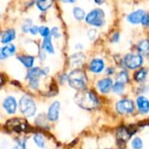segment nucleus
I'll list each match as a JSON object with an SVG mask.
<instances>
[{
  "label": "nucleus",
  "mask_w": 149,
  "mask_h": 149,
  "mask_svg": "<svg viewBox=\"0 0 149 149\" xmlns=\"http://www.w3.org/2000/svg\"><path fill=\"white\" fill-rule=\"evenodd\" d=\"M135 132H136V127H134V126L122 127L119 128V130L117 131V139L121 143H125L131 138V136Z\"/></svg>",
  "instance_id": "obj_6"
},
{
  "label": "nucleus",
  "mask_w": 149,
  "mask_h": 149,
  "mask_svg": "<svg viewBox=\"0 0 149 149\" xmlns=\"http://www.w3.org/2000/svg\"><path fill=\"white\" fill-rule=\"evenodd\" d=\"M137 106L141 113H147L149 110V102L147 98L145 97H139L137 99Z\"/></svg>",
  "instance_id": "obj_16"
},
{
  "label": "nucleus",
  "mask_w": 149,
  "mask_h": 149,
  "mask_svg": "<svg viewBox=\"0 0 149 149\" xmlns=\"http://www.w3.org/2000/svg\"><path fill=\"white\" fill-rule=\"evenodd\" d=\"M74 100L79 107L86 110L94 109L99 105V100L96 95L93 92L86 89L77 93Z\"/></svg>",
  "instance_id": "obj_1"
},
{
  "label": "nucleus",
  "mask_w": 149,
  "mask_h": 149,
  "mask_svg": "<svg viewBox=\"0 0 149 149\" xmlns=\"http://www.w3.org/2000/svg\"><path fill=\"white\" fill-rule=\"evenodd\" d=\"M88 37L90 38V39H94L96 37V31L92 29L88 31Z\"/></svg>",
  "instance_id": "obj_31"
},
{
  "label": "nucleus",
  "mask_w": 149,
  "mask_h": 149,
  "mask_svg": "<svg viewBox=\"0 0 149 149\" xmlns=\"http://www.w3.org/2000/svg\"><path fill=\"white\" fill-rule=\"evenodd\" d=\"M73 14H74V17H76V19L81 20V19L84 18L86 13H85V11H84L83 9H81L79 7H75L73 9Z\"/></svg>",
  "instance_id": "obj_25"
},
{
  "label": "nucleus",
  "mask_w": 149,
  "mask_h": 149,
  "mask_svg": "<svg viewBox=\"0 0 149 149\" xmlns=\"http://www.w3.org/2000/svg\"><path fill=\"white\" fill-rule=\"evenodd\" d=\"M104 17L105 14L101 9H94L86 15V21L92 25L101 26L104 24Z\"/></svg>",
  "instance_id": "obj_5"
},
{
  "label": "nucleus",
  "mask_w": 149,
  "mask_h": 149,
  "mask_svg": "<svg viewBox=\"0 0 149 149\" xmlns=\"http://www.w3.org/2000/svg\"><path fill=\"white\" fill-rule=\"evenodd\" d=\"M118 39H119V33H114V34L113 35L112 41H113V42H116V41H118Z\"/></svg>",
  "instance_id": "obj_36"
},
{
  "label": "nucleus",
  "mask_w": 149,
  "mask_h": 149,
  "mask_svg": "<svg viewBox=\"0 0 149 149\" xmlns=\"http://www.w3.org/2000/svg\"><path fill=\"white\" fill-rule=\"evenodd\" d=\"M149 17H148V14H146L145 16H144V17H143V19H142V21H141V23L143 24H145V25H148L149 23Z\"/></svg>",
  "instance_id": "obj_34"
},
{
  "label": "nucleus",
  "mask_w": 149,
  "mask_h": 149,
  "mask_svg": "<svg viewBox=\"0 0 149 149\" xmlns=\"http://www.w3.org/2000/svg\"><path fill=\"white\" fill-rule=\"evenodd\" d=\"M143 58L139 54H128L125 58V64L130 69H135L141 65Z\"/></svg>",
  "instance_id": "obj_8"
},
{
  "label": "nucleus",
  "mask_w": 149,
  "mask_h": 149,
  "mask_svg": "<svg viewBox=\"0 0 149 149\" xmlns=\"http://www.w3.org/2000/svg\"><path fill=\"white\" fill-rule=\"evenodd\" d=\"M6 127L9 131L14 133H23L28 128V123L25 120L21 118H13L7 121Z\"/></svg>",
  "instance_id": "obj_4"
},
{
  "label": "nucleus",
  "mask_w": 149,
  "mask_h": 149,
  "mask_svg": "<svg viewBox=\"0 0 149 149\" xmlns=\"http://www.w3.org/2000/svg\"><path fill=\"white\" fill-rule=\"evenodd\" d=\"M132 146L134 149H141L143 147V142L139 138V137H136L132 141Z\"/></svg>",
  "instance_id": "obj_27"
},
{
  "label": "nucleus",
  "mask_w": 149,
  "mask_h": 149,
  "mask_svg": "<svg viewBox=\"0 0 149 149\" xmlns=\"http://www.w3.org/2000/svg\"><path fill=\"white\" fill-rule=\"evenodd\" d=\"M113 89V92H114V93H122L123 90H124V86H123V85H120V84H118V83H115Z\"/></svg>",
  "instance_id": "obj_29"
},
{
  "label": "nucleus",
  "mask_w": 149,
  "mask_h": 149,
  "mask_svg": "<svg viewBox=\"0 0 149 149\" xmlns=\"http://www.w3.org/2000/svg\"><path fill=\"white\" fill-rule=\"evenodd\" d=\"M45 74V71L41 70L40 68H32L28 71L27 72V79H29L30 86L32 88H37L38 86V80L41 75Z\"/></svg>",
  "instance_id": "obj_7"
},
{
  "label": "nucleus",
  "mask_w": 149,
  "mask_h": 149,
  "mask_svg": "<svg viewBox=\"0 0 149 149\" xmlns=\"http://www.w3.org/2000/svg\"><path fill=\"white\" fill-rule=\"evenodd\" d=\"M52 34L54 37H56V38L59 37V32H58V30L57 27H54V28L52 30Z\"/></svg>",
  "instance_id": "obj_33"
},
{
  "label": "nucleus",
  "mask_w": 149,
  "mask_h": 149,
  "mask_svg": "<svg viewBox=\"0 0 149 149\" xmlns=\"http://www.w3.org/2000/svg\"><path fill=\"white\" fill-rule=\"evenodd\" d=\"M116 109L120 113H131L134 110V104L131 100H122L117 103Z\"/></svg>",
  "instance_id": "obj_9"
},
{
  "label": "nucleus",
  "mask_w": 149,
  "mask_h": 149,
  "mask_svg": "<svg viewBox=\"0 0 149 149\" xmlns=\"http://www.w3.org/2000/svg\"><path fill=\"white\" fill-rule=\"evenodd\" d=\"M59 109H60V104L58 101L53 102L51 107H49L48 110V119L52 121H55L58 120V114H59Z\"/></svg>",
  "instance_id": "obj_10"
},
{
  "label": "nucleus",
  "mask_w": 149,
  "mask_h": 149,
  "mask_svg": "<svg viewBox=\"0 0 149 149\" xmlns=\"http://www.w3.org/2000/svg\"><path fill=\"white\" fill-rule=\"evenodd\" d=\"M69 84L72 87L77 90H84L87 84V79L85 72L80 69L73 70L68 77Z\"/></svg>",
  "instance_id": "obj_2"
},
{
  "label": "nucleus",
  "mask_w": 149,
  "mask_h": 149,
  "mask_svg": "<svg viewBox=\"0 0 149 149\" xmlns=\"http://www.w3.org/2000/svg\"><path fill=\"white\" fill-rule=\"evenodd\" d=\"M15 38V31L13 29H10L5 31L3 34H2V38H1V42L3 44H7L10 43L11 40H13Z\"/></svg>",
  "instance_id": "obj_18"
},
{
  "label": "nucleus",
  "mask_w": 149,
  "mask_h": 149,
  "mask_svg": "<svg viewBox=\"0 0 149 149\" xmlns=\"http://www.w3.org/2000/svg\"><path fill=\"white\" fill-rule=\"evenodd\" d=\"M31 27V20H27L24 24V25L23 26V31H28L30 30V28Z\"/></svg>",
  "instance_id": "obj_30"
},
{
  "label": "nucleus",
  "mask_w": 149,
  "mask_h": 149,
  "mask_svg": "<svg viewBox=\"0 0 149 149\" xmlns=\"http://www.w3.org/2000/svg\"><path fill=\"white\" fill-rule=\"evenodd\" d=\"M147 73H148V71L146 68H143V69H141L139 70L138 72H136L134 73V79L138 82H141V81H144L146 79V77H147Z\"/></svg>",
  "instance_id": "obj_22"
},
{
  "label": "nucleus",
  "mask_w": 149,
  "mask_h": 149,
  "mask_svg": "<svg viewBox=\"0 0 149 149\" xmlns=\"http://www.w3.org/2000/svg\"><path fill=\"white\" fill-rule=\"evenodd\" d=\"M34 141L39 148H44L45 146V140L44 137L40 134H36L34 136Z\"/></svg>",
  "instance_id": "obj_26"
},
{
  "label": "nucleus",
  "mask_w": 149,
  "mask_h": 149,
  "mask_svg": "<svg viewBox=\"0 0 149 149\" xmlns=\"http://www.w3.org/2000/svg\"><path fill=\"white\" fill-rule=\"evenodd\" d=\"M17 58L26 67H31L34 62V58L31 56H18Z\"/></svg>",
  "instance_id": "obj_19"
},
{
  "label": "nucleus",
  "mask_w": 149,
  "mask_h": 149,
  "mask_svg": "<svg viewBox=\"0 0 149 149\" xmlns=\"http://www.w3.org/2000/svg\"><path fill=\"white\" fill-rule=\"evenodd\" d=\"M98 86H99V89L102 93H108L110 91V89L112 88V86H113V80L110 78L103 79L100 81H99Z\"/></svg>",
  "instance_id": "obj_14"
},
{
  "label": "nucleus",
  "mask_w": 149,
  "mask_h": 149,
  "mask_svg": "<svg viewBox=\"0 0 149 149\" xmlns=\"http://www.w3.org/2000/svg\"><path fill=\"white\" fill-rule=\"evenodd\" d=\"M19 108L21 113L27 117L33 116L36 113V105L34 101L27 96L21 98L19 101Z\"/></svg>",
  "instance_id": "obj_3"
},
{
  "label": "nucleus",
  "mask_w": 149,
  "mask_h": 149,
  "mask_svg": "<svg viewBox=\"0 0 149 149\" xmlns=\"http://www.w3.org/2000/svg\"><path fill=\"white\" fill-rule=\"evenodd\" d=\"M105 64L104 61L100 58H94L91 61L90 64V70L93 72L95 73H99L100 72H102V70L104 69Z\"/></svg>",
  "instance_id": "obj_13"
},
{
  "label": "nucleus",
  "mask_w": 149,
  "mask_h": 149,
  "mask_svg": "<svg viewBox=\"0 0 149 149\" xmlns=\"http://www.w3.org/2000/svg\"><path fill=\"white\" fill-rule=\"evenodd\" d=\"M42 47L45 51L50 52V53H53L54 52V50H53V46H52V44L51 42V38L50 37H47V38H45L44 41H43V45H42Z\"/></svg>",
  "instance_id": "obj_21"
},
{
  "label": "nucleus",
  "mask_w": 149,
  "mask_h": 149,
  "mask_svg": "<svg viewBox=\"0 0 149 149\" xmlns=\"http://www.w3.org/2000/svg\"><path fill=\"white\" fill-rule=\"evenodd\" d=\"M3 77L0 75V86L3 85Z\"/></svg>",
  "instance_id": "obj_37"
},
{
  "label": "nucleus",
  "mask_w": 149,
  "mask_h": 149,
  "mask_svg": "<svg viewBox=\"0 0 149 149\" xmlns=\"http://www.w3.org/2000/svg\"><path fill=\"white\" fill-rule=\"evenodd\" d=\"M85 60H86V57L81 52L74 53L70 58L71 65H73V66H79V65H83L84 62H85Z\"/></svg>",
  "instance_id": "obj_15"
},
{
  "label": "nucleus",
  "mask_w": 149,
  "mask_h": 149,
  "mask_svg": "<svg viewBox=\"0 0 149 149\" xmlns=\"http://www.w3.org/2000/svg\"><path fill=\"white\" fill-rule=\"evenodd\" d=\"M12 149H24V143L22 141H18L17 144Z\"/></svg>",
  "instance_id": "obj_32"
},
{
  "label": "nucleus",
  "mask_w": 149,
  "mask_h": 149,
  "mask_svg": "<svg viewBox=\"0 0 149 149\" xmlns=\"http://www.w3.org/2000/svg\"><path fill=\"white\" fill-rule=\"evenodd\" d=\"M145 15H146V13L144 10H135V11L130 13L127 17V20L132 24H139L142 21Z\"/></svg>",
  "instance_id": "obj_11"
},
{
  "label": "nucleus",
  "mask_w": 149,
  "mask_h": 149,
  "mask_svg": "<svg viewBox=\"0 0 149 149\" xmlns=\"http://www.w3.org/2000/svg\"><path fill=\"white\" fill-rule=\"evenodd\" d=\"M36 3L38 9H40L41 10H46L52 6V1H38Z\"/></svg>",
  "instance_id": "obj_24"
},
{
  "label": "nucleus",
  "mask_w": 149,
  "mask_h": 149,
  "mask_svg": "<svg viewBox=\"0 0 149 149\" xmlns=\"http://www.w3.org/2000/svg\"><path fill=\"white\" fill-rule=\"evenodd\" d=\"M148 40H143V41H141L139 45H138V51L142 54V55H145L147 56L148 53Z\"/></svg>",
  "instance_id": "obj_23"
},
{
  "label": "nucleus",
  "mask_w": 149,
  "mask_h": 149,
  "mask_svg": "<svg viewBox=\"0 0 149 149\" xmlns=\"http://www.w3.org/2000/svg\"><path fill=\"white\" fill-rule=\"evenodd\" d=\"M29 31H31V33H32L33 35H35V34L38 32V27H37V26H32V27L30 28Z\"/></svg>",
  "instance_id": "obj_35"
},
{
  "label": "nucleus",
  "mask_w": 149,
  "mask_h": 149,
  "mask_svg": "<svg viewBox=\"0 0 149 149\" xmlns=\"http://www.w3.org/2000/svg\"><path fill=\"white\" fill-rule=\"evenodd\" d=\"M38 31H39V33L41 34V36H43L44 38L49 37L50 30L48 29V27H46V26H41V27L38 28Z\"/></svg>",
  "instance_id": "obj_28"
},
{
  "label": "nucleus",
  "mask_w": 149,
  "mask_h": 149,
  "mask_svg": "<svg viewBox=\"0 0 149 149\" xmlns=\"http://www.w3.org/2000/svg\"><path fill=\"white\" fill-rule=\"evenodd\" d=\"M16 51L15 45L12 44H10L3 48H1L0 50V58H5L10 55H12Z\"/></svg>",
  "instance_id": "obj_17"
},
{
  "label": "nucleus",
  "mask_w": 149,
  "mask_h": 149,
  "mask_svg": "<svg viewBox=\"0 0 149 149\" xmlns=\"http://www.w3.org/2000/svg\"><path fill=\"white\" fill-rule=\"evenodd\" d=\"M128 80H129L128 74H127V72H125V71L120 72L117 75V77H116V83L120 84V85H123V86H124L126 83H127Z\"/></svg>",
  "instance_id": "obj_20"
},
{
  "label": "nucleus",
  "mask_w": 149,
  "mask_h": 149,
  "mask_svg": "<svg viewBox=\"0 0 149 149\" xmlns=\"http://www.w3.org/2000/svg\"><path fill=\"white\" fill-rule=\"evenodd\" d=\"M3 106L8 113H14L17 109V101L13 97H7L4 100Z\"/></svg>",
  "instance_id": "obj_12"
}]
</instances>
